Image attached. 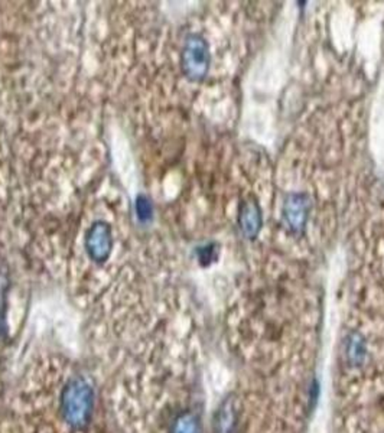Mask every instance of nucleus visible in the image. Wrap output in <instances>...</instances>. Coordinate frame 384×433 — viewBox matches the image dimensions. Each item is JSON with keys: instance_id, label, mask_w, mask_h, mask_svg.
I'll return each instance as SVG.
<instances>
[{"instance_id": "obj_4", "label": "nucleus", "mask_w": 384, "mask_h": 433, "mask_svg": "<svg viewBox=\"0 0 384 433\" xmlns=\"http://www.w3.org/2000/svg\"><path fill=\"white\" fill-rule=\"evenodd\" d=\"M344 357L351 367H361L367 360V345L360 335H351L344 349Z\"/></svg>"}, {"instance_id": "obj_2", "label": "nucleus", "mask_w": 384, "mask_h": 433, "mask_svg": "<svg viewBox=\"0 0 384 433\" xmlns=\"http://www.w3.org/2000/svg\"><path fill=\"white\" fill-rule=\"evenodd\" d=\"M208 47L205 40L198 35H191L187 42L182 54L184 72L191 80H202L208 71Z\"/></svg>"}, {"instance_id": "obj_8", "label": "nucleus", "mask_w": 384, "mask_h": 433, "mask_svg": "<svg viewBox=\"0 0 384 433\" xmlns=\"http://www.w3.org/2000/svg\"><path fill=\"white\" fill-rule=\"evenodd\" d=\"M258 209H256L254 207H248L246 208V212L243 214V229H244V233H248V234H253L259 230V224L258 221H253L251 219H258Z\"/></svg>"}, {"instance_id": "obj_1", "label": "nucleus", "mask_w": 384, "mask_h": 433, "mask_svg": "<svg viewBox=\"0 0 384 433\" xmlns=\"http://www.w3.org/2000/svg\"><path fill=\"white\" fill-rule=\"evenodd\" d=\"M35 373L21 399L25 433H100L97 390L87 373L60 360Z\"/></svg>"}, {"instance_id": "obj_10", "label": "nucleus", "mask_w": 384, "mask_h": 433, "mask_svg": "<svg viewBox=\"0 0 384 433\" xmlns=\"http://www.w3.org/2000/svg\"><path fill=\"white\" fill-rule=\"evenodd\" d=\"M136 209H138V214H139V219L141 220H148L150 219V214H152V208L148 202V199L145 197H139L138 202H136Z\"/></svg>"}, {"instance_id": "obj_9", "label": "nucleus", "mask_w": 384, "mask_h": 433, "mask_svg": "<svg viewBox=\"0 0 384 433\" xmlns=\"http://www.w3.org/2000/svg\"><path fill=\"white\" fill-rule=\"evenodd\" d=\"M212 383H214V388L219 392H223L229 383V374L224 368H219L214 374H212Z\"/></svg>"}, {"instance_id": "obj_3", "label": "nucleus", "mask_w": 384, "mask_h": 433, "mask_svg": "<svg viewBox=\"0 0 384 433\" xmlns=\"http://www.w3.org/2000/svg\"><path fill=\"white\" fill-rule=\"evenodd\" d=\"M87 250L96 262L102 263L111 251V230L106 223H96L87 234Z\"/></svg>"}, {"instance_id": "obj_7", "label": "nucleus", "mask_w": 384, "mask_h": 433, "mask_svg": "<svg viewBox=\"0 0 384 433\" xmlns=\"http://www.w3.org/2000/svg\"><path fill=\"white\" fill-rule=\"evenodd\" d=\"M170 433H199V423L198 419L192 413H185L180 416Z\"/></svg>"}, {"instance_id": "obj_5", "label": "nucleus", "mask_w": 384, "mask_h": 433, "mask_svg": "<svg viewBox=\"0 0 384 433\" xmlns=\"http://www.w3.org/2000/svg\"><path fill=\"white\" fill-rule=\"evenodd\" d=\"M307 214H308V207H307L304 197H301V195L290 197V199L286 202V208H285V215H286L289 224L293 229L302 227V224L305 223V219H307Z\"/></svg>"}, {"instance_id": "obj_6", "label": "nucleus", "mask_w": 384, "mask_h": 433, "mask_svg": "<svg viewBox=\"0 0 384 433\" xmlns=\"http://www.w3.org/2000/svg\"><path fill=\"white\" fill-rule=\"evenodd\" d=\"M236 426V406L231 399H227L216 417V433H231Z\"/></svg>"}]
</instances>
